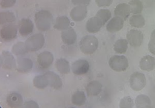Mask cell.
<instances>
[{
	"label": "cell",
	"instance_id": "cell-29",
	"mask_svg": "<svg viewBox=\"0 0 155 108\" xmlns=\"http://www.w3.org/2000/svg\"><path fill=\"white\" fill-rule=\"evenodd\" d=\"M128 42L127 39H120L114 44V50L118 54H124L128 49Z\"/></svg>",
	"mask_w": 155,
	"mask_h": 108
},
{
	"label": "cell",
	"instance_id": "cell-7",
	"mask_svg": "<svg viewBox=\"0 0 155 108\" xmlns=\"http://www.w3.org/2000/svg\"><path fill=\"white\" fill-rule=\"evenodd\" d=\"M89 69V63L85 59H78L74 61L71 66L72 72L76 75H84L87 73Z\"/></svg>",
	"mask_w": 155,
	"mask_h": 108
},
{
	"label": "cell",
	"instance_id": "cell-1",
	"mask_svg": "<svg viewBox=\"0 0 155 108\" xmlns=\"http://www.w3.org/2000/svg\"><path fill=\"white\" fill-rule=\"evenodd\" d=\"M35 22L39 31H46L50 28L53 22V17L48 10H39L35 14Z\"/></svg>",
	"mask_w": 155,
	"mask_h": 108
},
{
	"label": "cell",
	"instance_id": "cell-20",
	"mask_svg": "<svg viewBox=\"0 0 155 108\" xmlns=\"http://www.w3.org/2000/svg\"><path fill=\"white\" fill-rule=\"evenodd\" d=\"M140 68L145 71H151L155 68V59L150 55L143 56L139 62Z\"/></svg>",
	"mask_w": 155,
	"mask_h": 108
},
{
	"label": "cell",
	"instance_id": "cell-9",
	"mask_svg": "<svg viewBox=\"0 0 155 108\" xmlns=\"http://www.w3.org/2000/svg\"><path fill=\"white\" fill-rule=\"evenodd\" d=\"M18 28L19 34L23 37H26L33 32L34 24L30 19L23 18L18 22Z\"/></svg>",
	"mask_w": 155,
	"mask_h": 108
},
{
	"label": "cell",
	"instance_id": "cell-22",
	"mask_svg": "<svg viewBox=\"0 0 155 108\" xmlns=\"http://www.w3.org/2000/svg\"><path fill=\"white\" fill-rule=\"evenodd\" d=\"M70 21L66 16H60L55 19L53 27L59 31H63L70 27Z\"/></svg>",
	"mask_w": 155,
	"mask_h": 108
},
{
	"label": "cell",
	"instance_id": "cell-28",
	"mask_svg": "<svg viewBox=\"0 0 155 108\" xmlns=\"http://www.w3.org/2000/svg\"><path fill=\"white\" fill-rule=\"evenodd\" d=\"M135 105L137 107H150L151 102L150 98L145 95H139L135 100Z\"/></svg>",
	"mask_w": 155,
	"mask_h": 108
},
{
	"label": "cell",
	"instance_id": "cell-15",
	"mask_svg": "<svg viewBox=\"0 0 155 108\" xmlns=\"http://www.w3.org/2000/svg\"><path fill=\"white\" fill-rule=\"evenodd\" d=\"M44 74L47 78L48 86L51 87L56 90H59L62 87V79L57 74L52 71H48L44 73Z\"/></svg>",
	"mask_w": 155,
	"mask_h": 108
},
{
	"label": "cell",
	"instance_id": "cell-2",
	"mask_svg": "<svg viewBox=\"0 0 155 108\" xmlns=\"http://www.w3.org/2000/svg\"><path fill=\"white\" fill-rule=\"evenodd\" d=\"M97 39L91 35H87L84 36L79 43L80 50L85 54H93L98 48Z\"/></svg>",
	"mask_w": 155,
	"mask_h": 108
},
{
	"label": "cell",
	"instance_id": "cell-11",
	"mask_svg": "<svg viewBox=\"0 0 155 108\" xmlns=\"http://www.w3.org/2000/svg\"><path fill=\"white\" fill-rule=\"evenodd\" d=\"M87 14V6L76 5L73 7L70 12V15L73 21L79 22L84 20Z\"/></svg>",
	"mask_w": 155,
	"mask_h": 108
},
{
	"label": "cell",
	"instance_id": "cell-8",
	"mask_svg": "<svg viewBox=\"0 0 155 108\" xmlns=\"http://www.w3.org/2000/svg\"><path fill=\"white\" fill-rule=\"evenodd\" d=\"M143 39L142 31L137 30H131L127 34V40L128 43L133 47H138L141 45Z\"/></svg>",
	"mask_w": 155,
	"mask_h": 108
},
{
	"label": "cell",
	"instance_id": "cell-12",
	"mask_svg": "<svg viewBox=\"0 0 155 108\" xmlns=\"http://www.w3.org/2000/svg\"><path fill=\"white\" fill-rule=\"evenodd\" d=\"M61 37L64 44L71 45L74 44L76 41L77 34L73 28L69 27L67 29L62 31Z\"/></svg>",
	"mask_w": 155,
	"mask_h": 108
},
{
	"label": "cell",
	"instance_id": "cell-18",
	"mask_svg": "<svg viewBox=\"0 0 155 108\" xmlns=\"http://www.w3.org/2000/svg\"><path fill=\"white\" fill-rule=\"evenodd\" d=\"M102 90V84L98 81L93 80L88 83L85 87V91L88 96L94 97L99 95Z\"/></svg>",
	"mask_w": 155,
	"mask_h": 108
},
{
	"label": "cell",
	"instance_id": "cell-36",
	"mask_svg": "<svg viewBox=\"0 0 155 108\" xmlns=\"http://www.w3.org/2000/svg\"><path fill=\"white\" fill-rule=\"evenodd\" d=\"M95 2L98 7H108L112 4L113 0H95Z\"/></svg>",
	"mask_w": 155,
	"mask_h": 108
},
{
	"label": "cell",
	"instance_id": "cell-19",
	"mask_svg": "<svg viewBox=\"0 0 155 108\" xmlns=\"http://www.w3.org/2000/svg\"><path fill=\"white\" fill-rule=\"evenodd\" d=\"M114 15L121 17L124 21H126L131 13L130 5L125 3L118 4L114 11Z\"/></svg>",
	"mask_w": 155,
	"mask_h": 108
},
{
	"label": "cell",
	"instance_id": "cell-5",
	"mask_svg": "<svg viewBox=\"0 0 155 108\" xmlns=\"http://www.w3.org/2000/svg\"><path fill=\"white\" fill-rule=\"evenodd\" d=\"M131 88L135 91L142 90L146 85V78L143 74L139 72H134L130 78Z\"/></svg>",
	"mask_w": 155,
	"mask_h": 108
},
{
	"label": "cell",
	"instance_id": "cell-14",
	"mask_svg": "<svg viewBox=\"0 0 155 108\" xmlns=\"http://www.w3.org/2000/svg\"><path fill=\"white\" fill-rule=\"evenodd\" d=\"M33 62L29 58L19 57L16 60V69L19 72H30L33 68Z\"/></svg>",
	"mask_w": 155,
	"mask_h": 108
},
{
	"label": "cell",
	"instance_id": "cell-23",
	"mask_svg": "<svg viewBox=\"0 0 155 108\" xmlns=\"http://www.w3.org/2000/svg\"><path fill=\"white\" fill-rule=\"evenodd\" d=\"M55 67L57 71L62 74H67L71 70L68 61L64 58H60L56 60L55 62Z\"/></svg>",
	"mask_w": 155,
	"mask_h": 108
},
{
	"label": "cell",
	"instance_id": "cell-38",
	"mask_svg": "<svg viewBox=\"0 0 155 108\" xmlns=\"http://www.w3.org/2000/svg\"><path fill=\"white\" fill-rule=\"evenodd\" d=\"M24 107H38L39 106L33 100H29L24 103Z\"/></svg>",
	"mask_w": 155,
	"mask_h": 108
},
{
	"label": "cell",
	"instance_id": "cell-13",
	"mask_svg": "<svg viewBox=\"0 0 155 108\" xmlns=\"http://www.w3.org/2000/svg\"><path fill=\"white\" fill-rule=\"evenodd\" d=\"M2 67L5 69H13L16 67V61L11 52L7 51L2 52Z\"/></svg>",
	"mask_w": 155,
	"mask_h": 108
},
{
	"label": "cell",
	"instance_id": "cell-33",
	"mask_svg": "<svg viewBox=\"0 0 155 108\" xmlns=\"http://www.w3.org/2000/svg\"><path fill=\"white\" fill-rule=\"evenodd\" d=\"M134 106L133 100L130 97H125L121 99L119 107H133Z\"/></svg>",
	"mask_w": 155,
	"mask_h": 108
},
{
	"label": "cell",
	"instance_id": "cell-37",
	"mask_svg": "<svg viewBox=\"0 0 155 108\" xmlns=\"http://www.w3.org/2000/svg\"><path fill=\"white\" fill-rule=\"evenodd\" d=\"M91 0H71V2L75 5H88Z\"/></svg>",
	"mask_w": 155,
	"mask_h": 108
},
{
	"label": "cell",
	"instance_id": "cell-31",
	"mask_svg": "<svg viewBox=\"0 0 155 108\" xmlns=\"http://www.w3.org/2000/svg\"><path fill=\"white\" fill-rule=\"evenodd\" d=\"M128 5L130 7L131 13L134 14H140L143 10V4L140 0H131Z\"/></svg>",
	"mask_w": 155,
	"mask_h": 108
},
{
	"label": "cell",
	"instance_id": "cell-39",
	"mask_svg": "<svg viewBox=\"0 0 155 108\" xmlns=\"http://www.w3.org/2000/svg\"><path fill=\"white\" fill-rule=\"evenodd\" d=\"M2 56L0 55V67L2 66Z\"/></svg>",
	"mask_w": 155,
	"mask_h": 108
},
{
	"label": "cell",
	"instance_id": "cell-3",
	"mask_svg": "<svg viewBox=\"0 0 155 108\" xmlns=\"http://www.w3.org/2000/svg\"><path fill=\"white\" fill-rule=\"evenodd\" d=\"M24 43L28 52H35L39 51L43 47L45 38L42 34L36 33L28 37Z\"/></svg>",
	"mask_w": 155,
	"mask_h": 108
},
{
	"label": "cell",
	"instance_id": "cell-30",
	"mask_svg": "<svg viewBox=\"0 0 155 108\" xmlns=\"http://www.w3.org/2000/svg\"><path fill=\"white\" fill-rule=\"evenodd\" d=\"M130 24L135 28H141L145 25V19L140 14H133L129 20Z\"/></svg>",
	"mask_w": 155,
	"mask_h": 108
},
{
	"label": "cell",
	"instance_id": "cell-4",
	"mask_svg": "<svg viewBox=\"0 0 155 108\" xmlns=\"http://www.w3.org/2000/svg\"><path fill=\"white\" fill-rule=\"evenodd\" d=\"M108 64L111 69L116 72L124 71L128 67V60L124 56L115 55L112 56L108 61Z\"/></svg>",
	"mask_w": 155,
	"mask_h": 108
},
{
	"label": "cell",
	"instance_id": "cell-35",
	"mask_svg": "<svg viewBox=\"0 0 155 108\" xmlns=\"http://www.w3.org/2000/svg\"><path fill=\"white\" fill-rule=\"evenodd\" d=\"M16 1V0H1L0 6L4 8H10L15 5Z\"/></svg>",
	"mask_w": 155,
	"mask_h": 108
},
{
	"label": "cell",
	"instance_id": "cell-6",
	"mask_svg": "<svg viewBox=\"0 0 155 108\" xmlns=\"http://www.w3.org/2000/svg\"><path fill=\"white\" fill-rule=\"evenodd\" d=\"M18 26L13 24L4 25L0 30V36L5 41H11L15 39L18 34Z\"/></svg>",
	"mask_w": 155,
	"mask_h": 108
},
{
	"label": "cell",
	"instance_id": "cell-21",
	"mask_svg": "<svg viewBox=\"0 0 155 108\" xmlns=\"http://www.w3.org/2000/svg\"><path fill=\"white\" fill-rule=\"evenodd\" d=\"M6 102L9 107H18L22 106L23 98L21 95L19 93L12 92L7 97Z\"/></svg>",
	"mask_w": 155,
	"mask_h": 108
},
{
	"label": "cell",
	"instance_id": "cell-16",
	"mask_svg": "<svg viewBox=\"0 0 155 108\" xmlns=\"http://www.w3.org/2000/svg\"><path fill=\"white\" fill-rule=\"evenodd\" d=\"M104 25L102 21L97 16H94L90 18L86 23V30L90 33H95L100 31L101 28Z\"/></svg>",
	"mask_w": 155,
	"mask_h": 108
},
{
	"label": "cell",
	"instance_id": "cell-26",
	"mask_svg": "<svg viewBox=\"0 0 155 108\" xmlns=\"http://www.w3.org/2000/svg\"><path fill=\"white\" fill-rule=\"evenodd\" d=\"M15 20L16 17L13 13L9 11L0 12V25H4L8 24H12Z\"/></svg>",
	"mask_w": 155,
	"mask_h": 108
},
{
	"label": "cell",
	"instance_id": "cell-10",
	"mask_svg": "<svg viewBox=\"0 0 155 108\" xmlns=\"http://www.w3.org/2000/svg\"><path fill=\"white\" fill-rule=\"evenodd\" d=\"M54 61L53 54L48 51H44L41 52L37 57V62L39 66L42 69L49 68Z\"/></svg>",
	"mask_w": 155,
	"mask_h": 108
},
{
	"label": "cell",
	"instance_id": "cell-17",
	"mask_svg": "<svg viewBox=\"0 0 155 108\" xmlns=\"http://www.w3.org/2000/svg\"><path fill=\"white\" fill-rule=\"evenodd\" d=\"M124 21L119 16H114L110 20L106 26L107 30L111 33L120 30L124 26Z\"/></svg>",
	"mask_w": 155,
	"mask_h": 108
},
{
	"label": "cell",
	"instance_id": "cell-25",
	"mask_svg": "<svg viewBox=\"0 0 155 108\" xmlns=\"http://www.w3.org/2000/svg\"><path fill=\"white\" fill-rule=\"evenodd\" d=\"M71 100L75 106H81L84 105L86 101V96L84 92L81 91L75 92L71 96Z\"/></svg>",
	"mask_w": 155,
	"mask_h": 108
},
{
	"label": "cell",
	"instance_id": "cell-34",
	"mask_svg": "<svg viewBox=\"0 0 155 108\" xmlns=\"http://www.w3.org/2000/svg\"><path fill=\"white\" fill-rule=\"evenodd\" d=\"M149 51L155 56V30H154L150 36V40L148 44Z\"/></svg>",
	"mask_w": 155,
	"mask_h": 108
},
{
	"label": "cell",
	"instance_id": "cell-24",
	"mask_svg": "<svg viewBox=\"0 0 155 108\" xmlns=\"http://www.w3.org/2000/svg\"><path fill=\"white\" fill-rule=\"evenodd\" d=\"M33 84L36 88L39 89H43L48 86L47 78L44 74L35 76L33 80Z\"/></svg>",
	"mask_w": 155,
	"mask_h": 108
},
{
	"label": "cell",
	"instance_id": "cell-27",
	"mask_svg": "<svg viewBox=\"0 0 155 108\" xmlns=\"http://www.w3.org/2000/svg\"><path fill=\"white\" fill-rule=\"evenodd\" d=\"M12 52L17 56H21L28 52L26 48L25 43L23 42H18L15 43L12 48Z\"/></svg>",
	"mask_w": 155,
	"mask_h": 108
},
{
	"label": "cell",
	"instance_id": "cell-32",
	"mask_svg": "<svg viewBox=\"0 0 155 108\" xmlns=\"http://www.w3.org/2000/svg\"><path fill=\"white\" fill-rule=\"evenodd\" d=\"M96 16L99 17L104 25L111 18V13L110 11L107 9H101L97 11Z\"/></svg>",
	"mask_w": 155,
	"mask_h": 108
}]
</instances>
